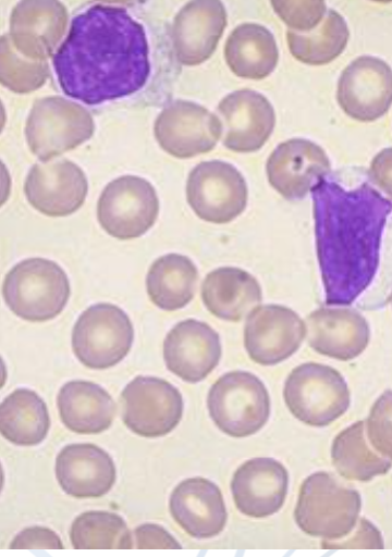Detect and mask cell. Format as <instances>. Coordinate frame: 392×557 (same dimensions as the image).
<instances>
[{
	"label": "cell",
	"mask_w": 392,
	"mask_h": 557,
	"mask_svg": "<svg viewBox=\"0 0 392 557\" xmlns=\"http://www.w3.org/2000/svg\"><path fill=\"white\" fill-rule=\"evenodd\" d=\"M133 338L128 315L115 305L101 302L78 317L72 331V348L87 368L107 369L127 355Z\"/></svg>",
	"instance_id": "7"
},
{
	"label": "cell",
	"mask_w": 392,
	"mask_h": 557,
	"mask_svg": "<svg viewBox=\"0 0 392 557\" xmlns=\"http://www.w3.org/2000/svg\"><path fill=\"white\" fill-rule=\"evenodd\" d=\"M336 101L353 120L373 122L392 106V67L381 58L360 55L342 71Z\"/></svg>",
	"instance_id": "11"
},
{
	"label": "cell",
	"mask_w": 392,
	"mask_h": 557,
	"mask_svg": "<svg viewBox=\"0 0 392 557\" xmlns=\"http://www.w3.org/2000/svg\"><path fill=\"white\" fill-rule=\"evenodd\" d=\"M93 133L91 116L78 104L61 100L36 104L25 128L27 145L41 161L76 148Z\"/></svg>",
	"instance_id": "10"
},
{
	"label": "cell",
	"mask_w": 392,
	"mask_h": 557,
	"mask_svg": "<svg viewBox=\"0 0 392 557\" xmlns=\"http://www.w3.org/2000/svg\"><path fill=\"white\" fill-rule=\"evenodd\" d=\"M283 397L291 413L303 423L322 428L343 416L350 407L348 385L342 374L317 362L294 368L285 380Z\"/></svg>",
	"instance_id": "5"
},
{
	"label": "cell",
	"mask_w": 392,
	"mask_h": 557,
	"mask_svg": "<svg viewBox=\"0 0 392 557\" xmlns=\"http://www.w3.org/2000/svg\"><path fill=\"white\" fill-rule=\"evenodd\" d=\"M123 421L145 437L163 436L181 421L183 398L176 387L155 376H137L122 392Z\"/></svg>",
	"instance_id": "12"
},
{
	"label": "cell",
	"mask_w": 392,
	"mask_h": 557,
	"mask_svg": "<svg viewBox=\"0 0 392 557\" xmlns=\"http://www.w3.org/2000/svg\"><path fill=\"white\" fill-rule=\"evenodd\" d=\"M197 281L198 270L188 257L168 253L151 264L146 276V289L157 307L173 311L194 298Z\"/></svg>",
	"instance_id": "26"
},
{
	"label": "cell",
	"mask_w": 392,
	"mask_h": 557,
	"mask_svg": "<svg viewBox=\"0 0 392 557\" xmlns=\"http://www.w3.org/2000/svg\"><path fill=\"white\" fill-rule=\"evenodd\" d=\"M369 175L392 198V148L381 150L372 159Z\"/></svg>",
	"instance_id": "37"
},
{
	"label": "cell",
	"mask_w": 392,
	"mask_h": 557,
	"mask_svg": "<svg viewBox=\"0 0 392 557\" xmlns=\"http://www.w3.org/2000/svg\"><path fill=\"white\" fill-rule=\"evenodd\" d=\"M88 183L83 170L66 159L34 164L24 183L27 201L49 216H66L84 203Z\"/></svg>",
	"instance_id": "16"
},
{
	"label": "cell",
	"mask_w": 392,
	"mask_h": 557,
	"mask_svg": "<svg viewBox=\"0 0 392 557\" xmlns=\"http://www.w3.org/2000/svg\"><path fill=\"white\" fill-rule=\"evenodd\" d=\"M360 508L356 490L328 472H315L301 485L294 518L306 534L333 542L352 533Z\"/></svg>",
	"instance_id": "3"
},
{
	"label": "cell",
	"mask_w": 392,
	"mask_h": 557,
	"mask_svg": "<svg viewBox=\"0 0 392 557\" xmlns=\"http://www.w3.org/2000/svg\"><path fill=\"white\" fill-rule=\"evenodd\" d=\"M222 117V144L241 153L258 151L275 126L272 103L262 94L243 89L226 96L219 104Z\"/></svg>",
	"instance_id": "17"
},
{
	"label": "cell",
	"mask_w": 392,
	"mask_h": 557,
	"mask_svg": "<svg viewBox=\"0 0 392 557\" xmlns=\"http://www.w3.org/2000/svg\"><path fill=\"white\" fill-rule=\"evenodd\" d=\"M306 323L282 305L255 307L247 317L244 345L249 358L261 366H274L290 358L306 336Z\"/></svg>",
	"instance_id": "13"
},
{
	"label": "cell",
	"mask_w": 392,
	"mask_h": 557,
	"mask_svg": "<svg viewBox=\"0 0 392 557\" xmlns=\"http://www.w3.org/2000/svg\"><path fill=\"white\" fill-rule=\"evenodd\" d=\"M10 548H63L60 537L45 527H29L22 530L10 544Z\"/></svg>",
	"instance_id": "34"
},
{
	"label": "cell",
	"mask_w": 392,
	"mask_h": 557,
	"mask_svg": "<svg viewBox=\"0 0 392 557\" xmlns=\"http://www.w3.org/2000/svg\"><path fill=\"white\" fill-rule=\"evenodd\" d=\"M391 304H392V295H391Z\"/></svg>",
	"instance_id": "39"
},
{
	"label": "cell",
	"mask_w": 392,
	"mask_h": 557,
	"mask_svg": "<svg viewBox=\"0 0 392 557\" xmlns=\"http://www.w3.org/2000/svg\"><path fill=\"white\" fill-rule=\"evenodd\" d=\"M57 405L63 424L81 434L107 430L115 412L113 399L105 388L82 380L65 383L58 393Z\"/></svg>",
	"instance_id": "24"
},
{
	"label": "cell",
	"mask_w": 392,
	"mask_h": 557,
	"mask_svg": "<svg viewBox=\"0 0 392 557\" xmlns=\"http://www.w3.org/2000/svg\"><path fill=\"white\" fill-rule=\"evenodd\" d=\"M50 426L47 406L32 389L17 388L0 405V432L9 442L20 446L41 443Z\"/></svg>",
	"instance_id": "27"
},
{
	"label": "cell",
	"mask_w": 392,
	"mask_h": 557,
	"mask_svg": "<svg viewBox=\"0 0 392 557\" xmlns=\"http://www.w3.org/2000/svg\"><path fill=\"white\" fill-rule=\"evenodd\" d=\"M365 430L370 445L392 460V391H385L373 403Z\"/></svg>",
	"instance_id": "33"
},
{
	"label": "cell",
	"mask_w": 392,
	"mask_h": 557,
	"mask_svg": "<svg viewBox=\"0 0 392 557\" xmlns=\"http://www.w3.org/2000/svg\"><path fill=\"white\" fill-rule=\"evenodd\" d=\"M205 307L221 320L237 322L246 317L261 299V286L249 272L222 267L209 272L201 284Z\"/></svg>",
	"instance_id": "23"
},
{
	"label": "cell",
	"mask_w": 392,
	"mask_h": 557,
	"mask_svg": "<svg viewBox=\"0 0 392 557\" xmlns=\"http://www.w3.org/2000/svg\"><path fill=\"white\" fill-rule=\"evenodd\" d=\"M186 199L199 219L224 224L244 212L248 188L244 176L233 164L221 160L204 161L188 174Z\"/></svg>",
	"instance_id": "8"
},
{
	"label": "cell",
	"mask_w": 392,
	"mask_h": 557,
	"mask_svg": "<svg viewBox=\"0 0 392 557\" xmlns=\"http://www.w3.org/2000/svg\"><path fill=\"white\" fill-rule=\"evenodd\" d=\"M219 334L207 323L187 319L173 326L163 342L167 368L188 383L204 380L221 358Z\"/></svg>",
	"instance_id": "18"
},
{
	"label": "cell",
	"mask_w": 392,
	"mask_h": 557,
	"mask_svg": "<svg viewBox=\"0 0 392 557\" xmlns=\"http://www.w3.org/2000/svg\"><path fill=\"white\" fill-rule=\"evenodd\" d=\"M52 65L63 94L85 104L131 96L150 75L145 28L124 8L90 5L72 18Z\"/></svg>",
	"instance_id": "1"
},
{
	"label": "cell",
	"mask_w": 392,
	"mask_h": 557,
	"mask_svg": "<svg viewBox=\"0 0 392 557\" xmlns=\"http://www.w3.org/2000/svg\"><path fill=\"white\" fill-rule=\"evenodd\" d=\"M331 458L335 470L343 478L360 482L385 474L392 467V460L370 445L365 421L354 422L334 437Z\"/></svg>",
	"instance_id": "28"
},
{
	"label": "cell",
	"mask_w": 392,
	"mask_h": 557,
	"mask_svg": "<svg viewBox=\"0 0 392 557\" xmlns=\"http://www.w3.org/2000/svg\"><path fill=\"white\" fill-rule=\"evenodd\" d=\"M225 23L218 0H196L185 12L184 41L186 58L193 62L206 59L215 48Z\"/></svg>",
	"instance_id": "31"
},
{
	"label": "cell",
	"mask_w": 392,
	"mask_h": 557,
	"mask_svg": "<svg viewBox=\"0 0 392 557\" xmlns=\"http://www.w3.org/2000/svg\"><path fill=\"white\" fill-rule=\"evenodd\" d=\"M350 29L345 18L334 9H328L322 22L310 32L286 33L291 54L308 65H323L335 60L346 48Z\"/></svg>",
	"instance_id": "29"
},
{
	"label": "cell",
	"mask_w": 392,
	"mask_h": 557,
	"mask_svg": "<svg viewBox=\"0 0 392 557\" xmlns=\"http://www.w3.org/2000/svg\"><path fill=\"white\" fill-rule=\"evenodd\" d=\"M226 61L236 75L262 79L279 62V48L271 30L260 24H244L230 36L225 48Z\"/></svg>",
	"instance_id": "25"
},
{
	"label": "cell",
	"mask_w": 392,
	"mask_h": 557,
	"mask_svg": "<svg viewBox=\"0 0 392 557\" xmlns=\"http://www.w3.org/2000/svg\"><path fill=\"white\" fill-rule=\"evenodd\" d=\"M2 294L17 317L42 322L56 318L70 297L64 270L54 261L29 258L15 264L4 277Z\"/></svg>",
	"instance_id": "4"
},
{
	"label": "cell",
	"mask_w": 392,
	"mask_h": 557,
	"mask_svg": "<svg viewBox=\"0 0 392 557\" xmlns=\"http://www.w3.org/2000/svg\"><path fill=\"white\" fill-rule=\"evenodd\" d=\"M155 137L159 146L179 159L211 151L222 136V124L204 107L179 101L156 120Z\"/></svg>",
	"instance_id": "15"
},
{
	"label": "cell",
	"mask_w": 392,
	"mask_h": 557,
	"mask_svg": "<svg viewBox=\"0 0 392 557\" xmlns=\"http://www.w3.org/2000/svg\"><path fill=\"white\" fill-rule=\"evenodd\" d=\"M321 546L324 548H340V547H383L381 534L368 520L360 519L358 531L350 541L339 542H323Z\"/></svg>",
	"instance_id": "36"
},
{
	"label": "cell",
	"mask_w": 392,
	"mask_h": 557,
	"mask_svg": "<svg viewBox=\"0 0 392 557\" xmlns=\"http://www.w3.org/2000/svg\"><path fill=\"white\" fill-rule=\"evenodd\" d=\"M278 17L295 32H310L324 18L326 0H270Z\"/></svg>",
	"instance_id": "32"
},
{
	"label": "cell",
	"mask_w": 392,
	"mask_h": 557,
	"mask_svg": "<svg viewBox=\"0 0 392 557\" xmlns=\"http://www.w3.org/2000/svg\"><path fill=\"white\" fill-rule=\"evenodd\" d=\"M331 163L324 149L305 138L280 143L266 162L270 186L286 200L306 197L316 182L329 174Z\"/></svg>",
	"instance_id": "14"
},
{
	"label": "cell",
	"mask_w": 392,
	"mask_h": 557,
	"mask_svg": "<svg viewBox=\"0 0 392 557\" xmlns=\"http://www.w3.org/2000/svg\"><path fill=\"white\" fill-rule=\"evenodd\" d=\"M310 193L326 305L348 306L377 273L392 202L368 183L346 189L327 176Z\"/></svg>",
	"instance_id": "2"
},
{
	"label": "cell",
	"mask_w": 392,
	"mask_h": 557,
	"mask_svg": "<svg viewBox=\"0 0 392 557\" xmlns=\"http://www.w3.org/2000/svg\"><path fill=\"white\" fill-rule=\"evenodd\" d=\"M370 1L379 2V3H389V2H392V0H370Z\"/></svg>",
	"instance_id": "38"
},
{
	"label": "cell",
	"mask_w": 392,
	"mask_h": 557,
	"mask_svg": "<svg viewBox=\"0 0 392 557\" xmlns=\"http://www.w3.org/2000/svg\"><path fill=\"white\" fill-rule=\"evenodd\" d=\"M56 476L61 488L76 498L100 497L115 481L112 458L93 444H71L56 459Z\"/></svg>",
	"instance_id": "22"
},
{
	"label": "cell",
	"mask_w": 392,
	"mask_h": 557,
	"mask_svg": "<svg viewBox=\"0 0 392 557\" xmlns=\"http://www.w3.org/2000/svg\"><path fill=\"white\" fill-rule=\"evenodd\" d=\"M159 200L155 187L145 178L123 175L102 190L97 218L101 227L118 239L140 237L155 224Z\"/></svg>",
	"instance_id": "9"
},
{
	"label": "cell",
	"mask_w": 392,
	"mask_h": 557,
	"mask_svg": "<svg viewBox=\"0 0 392 557\" xmlns=\"http://www.w3.org/2000/svg\"><path fill=\"white\" fill-rule=\"evenodd\" d=\"M306 330L315 351L341 361L358 357L370 339L367 320L352 308L316 309L307 317Z\"/></svg>",
	"instance_id": "20"
},
{
	"label": "cell",
	"mask_w": 392,
	"mask_h": 557,
	"mask_svg": "<svg viewBox=\"0 0 392 557\" xmlns=\"http://www.w3.org/2000/svg\"><path fill=\"white\" fill-rule=\"evenodd\" d=\"M169 508L175 522L195 539L213 537L226 523L222 493L204 478H191L177 484L170 496Z\"/></svg>",
	"instance_id": "21"
},
{
	"label": "cell",
	"mask_w": 392,
	"mask_h": 557,
	"mask_svg": "<svg viewBox=\"0 0 392 557\" xmlns=\"http://www.w3.org/2000/svg\"><path fill=\"white\" fill-rule=\"evenodd\" d=\"M74 548H132V535L117 513L91 510L75 518L70 530Z\"/></svg>",
	"instance_id": "30"
},
{
	"label": "cell",
	"mask_w": 392,
	"mask_h": 557,
	"mask_svg": "<svg viewBox=\"0 0 392 557\" xmlns=\"http://www.w3.org/2000/svg\"><path fill=\"white\" fill-rule=\"evenodd\" d=\"M289 488V473L278 460L257 457L241 465L233 474L231 492L237 509L253 518L278 512Z\"/></svg>",
	"instance_id": "19"
},
{
	"label": "cell",
	"mask_w": 392,
	"mask_h": 557,
	"mask_svg": "<svg viewBox=\"0 0 392 557\" xmlns=\"http://www.w3.org/2000/svg\"><path fill=\"white\" fill-rule=\"evenodd\" d=\"M136 548H181L175 539L162 527L146 523L134 530Z\"/></svg>",
	"instance_id": "35"
},
{
	"label": "cell",
	"mask_w": 392,
	"mask_h": 557,
	"mask_svg": "<svg viewBox=\"0 0 392 557\" xmlns=\"http://www.w3.org/2000/svg\"><path fill=\"white\" fill-rule=\"evenodd\" d=\"M207 406L215 424L226 435L246 437L258 432L270 416V397L255 374L236 370L211 386Z\"/></svg>",
	"instance_id": "6"
}]
</instances>
